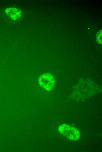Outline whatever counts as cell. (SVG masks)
Masks as SVG:
<instances>
[{"label": "cell", "mask_w": 102, "mask_h": 152, "mask_svg": "<svg viewBox=\"0 0 102 152\" xmlns=\"http://www.w3.org/2000/svg\"><path fill=\"white\" fill-rule=\"evenodd\" d=\"M58 131L62 135L69 140H77L80 137V133L78 130L69 125L63 124L59 126Z\"/></svg>", "instance_id": "6da1fadb"}, {"label": "cell", "mask_w": 102, "mask_h": 152, "mask_svg": "<svg viewBox=\"0 0 102 152\" xmlns=\"http://www.w3.org/2000/svg\"><path fill=\"white\" fill-rule=\"evenodd\" d=\"M6 13L11 19L16 20L20 18L21 12L17 8H12L7 9L6 10Z\"/></svg>", "instance_id": "3957f363"}, {"label": "cell", "mask_w": 102, "mask_h": 152, "mask_svg": "<svg viewBox=\"0 0 102 152\" xmlns=\"http://www.w3.org/2000/svg\"><path fill=\"white\" fill-rule=\"evenodd\" d=\"M38 83L41 87L47 91L52 89L55 85L54 77L49 73L41 75L38 79Z\"/></svg>", "instance_id": "7a4b0ae2"}]
</instances>
